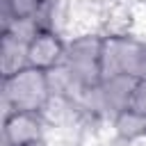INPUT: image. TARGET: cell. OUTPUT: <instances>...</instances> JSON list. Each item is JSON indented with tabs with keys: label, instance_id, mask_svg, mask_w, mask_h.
<instances>
[{
	"label": "cell",
	"instance_id": "4",
	"mask_svg": "<svg viewBox=\"0 0 146 146\" xmlns=\"http://www.w3.org/2000/svg\"><path fill=\"white\" fill-rule=\"evenodd\" d=\"M41 141V121L34 112H7L5 146H32Z\"/></svg>",
	"mask_w": 146,
	"mask_h": 146
},
{
	"label": "cell",
	"instance_id": "1",
	"mask_svg": "<svg viewBox=\"0 0 146 146\" xmlns=\"http://www.w3.org/2000/svg\"><path fill=\"white\" fill-rule=\"evenodd\" d=\"M52 96L48 71L25 66L11 75H5V107L7 112H34L39 114Z\"/></svg>",
	"mask_w": 146,
	"mask_h": 146
},
{
	"label": "cell",
	"instance_id": "5",
	"mask_svg": "<svg viewBox=\"0 0 146 146\" xmlns=\"http://www.w3.org/2000/svg\"><path fill=\"white\" fill-rule=\"evenodd\" d=\"M116 130H119V135H123L128 139L141 137V135H146V116L125 110V112L116 114Z\"/></svg>",
	"mask_w": 146,
	"mask_h": 146
},
{
	"label": "cell",
	"instance_id": "3",
	"mask_svg": "<svg viewBox=\"0 0 146 146\" xmlns=\"http://www.w3.org/2000/svg\"><path fill=\"white\" fill-rule=\"evenodd\" d=\"M66 50H68V46L59 39V34L55 30L41 27L27 41V66L50 73L66 62Z\"/></svg>",
	"mask_w": 146,
	"mask_h": 146
},
{
	"label": "cell",
	"instance_id": "7",
	"mask_svg": "<svg viewBox=\"0 0 146 146\" xmlns=\"http://www.w3.org/2000/svg\"><path fill=\"white\" fill-rule=\"evenodd\" d=\"M141 80H146V59H144V66H141V75H139Z\"/></svg>",
	"mask_w": 146,
	"mask_h": 146
},
{
	"label": "cell",
	"instance_id": "2",
	"mask_svg": "<svg viewBox=\"0 0 146 146\" xmlns=\"http://www.w3.org/2000/svg\"><path fill=\"white\" fill-rule=\"evenodd\" d=\"M146 43L128 34L103 36V80L112 75H141ZM100 80V82H103Z\"/></svg>",
	"mask_w": 146,
	"mask_h": 146
},
{
	"label": "cell",
	"instance_id": "6",
	"mask_svg": "<svg viewBox=\"0 0 146 146\" xmlns=\"http://www.w3.org/2000/svg\"><path fill=\"white\" fill-rule=\"evenodd\" d=\"M128 110L135 112V114L146 116V80L139 78V82H137V87H135V91H132V98H130Z\"/></svg>",
	"mask_w": 146,
	"mask_h": 146
}]
</instances>
